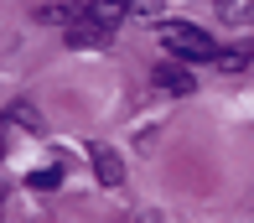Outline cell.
Returning <instances> with one entry per match:
<instances>
[{
  "mask_svg": "<svg viewBox=\"0 0 254 223\" xmlns=\"http://www.w3.org/2000/svg\"><path fill=\"white\" fill-rule=\"evenodd\" d=\"M161 42H166V52L177 57V63H213L218 57V42L207 37L202 26H187V21H166V26H161Z\"/></svg>",
  "mask_w": 254,
  "mask_h": 223,
  "instance_id": "cell-1",
  "label": "cell"
},
{
  "mask_svg": "<svg viewBox=\"0 0 254 223\" xmlns=\"http://www.w3.org/2000/svg\"><path fill=\"white\" fill-rule=\"evenodd\" d=\"M156 88H161V93H192V88H197V78H192L187 63H177V57H171V63L156 68Z\"/></svg>",
  "mask_w": 254,
  "mask_h": 223,
  "instance_id": "cell-2",
  "label": "cell"
},
{
  "mask_svg": "<svg viewBox=\"0 0 254 223\" xmlns=\"http://www.w3.org/2000/svg\"><path fill=\"white\" fill-rule=\"evenodd\" d=\"M88 156H94V177H99L104 187H120V182H125V161H120V150H109V146H94Z\"/></svg>",
  "mask_w": 254,
  "mask_h": 223,
  "instance_id": "cell-3",
  "label": "cell"
},
{
  "mask_svg": "<svg viewBox=\"0 0 254 223\" xmlns=\"http://www.w3.org/2000/svg\"><path fill=\"white\" fill-rule=\"evenodd\" d=\"M109 37L114 31L94 26V21H73V26H67V47H88V52H94V47H109Z\"/></svg>",
  "mask_w": 254,
  "mask_h": 223,
  "instance_id": "cell-4",
  "label": "cell"
},
{
  "mask_svg": "<svg viewBox=\"0 0 254 223\" xmlns=\"http://www.w3.org/2000/svg\"><path fill=\"white\" fill-rule=\"evenodd\" d=\"M125 16H130V10H125V0H94V5H88V21L104 26V31H114Z\"/></svg>",
  "mask_w": 254,
  "mask_h": 223,
  "instance_id": "cell-5",
  "label": "cell"
},
{
  "mask_svg": "<svg viewBox=\"0 0 254 223\" xmlns=\"http://www.w3.org/2000/svg\"><path fill=\"white\" fill-rule=\"evenodd\" d=\"M249 57H254V47H249V42H234V47H218V57H213V63L223 68V73H244V68H249Z\"/></svg>",
  "mask_w": 254,
  "mask_h": 223,
  "instance_id": "cell-6",
  "label": "cell"
},
{
  "mask_svg": "<svg viewBox=\"0 0 254 223\" xmlns=\"http://www.w3.org/2000/svg\"><path fill=\"white\" fill-rule=\"evenodd\" d=\"M0 120H5V125H21V130H31V135L42 130V114H37V104H10V109L0 114Z\"/></svg>",
  "mask_w": 254,
  "mask_h": 223,
  "instance_id": "cell-7",
  "label": "cell"
},
{
  "mask_svg": "<svg viewBox=\"0 0 254 223\" xmlns=\"http://www.w3.org/2000/svg\"><path fill=\"white\" fill-rule=\"evenodd\" d=\"M26 187H37V192H52V187H63V161H52V166H42V171H31Z\"/></svg>",
  "mask_w": 254,
  "mask_h": 223,
  "instance_id": "cell-8",
  "label": "cell"
},
{
  "mask_svg": "<svg viewBox=\"0 0 254 223\" xmlns=\"http://www.w3.org/2000/svg\"><path fill=\"white\" fill-rule=\"evenodd\" d=\"M213 10H218V21H234L239 26V21L254 10V0H213Z\"/></svg>",
  "mask_w": 254,
  "mask_h": 223,
  "instance_id": "cell-9",
  "label": "cell"
},
{
  "mask_svg": "<svg viewBox=\"0 0 254 223\" xmlns=\"http://www.w3.org/2000/svg\"><path fill=\"white\" fill-rule=\"evenodd\" d=\"M125 10H130L135 21H156L161 16V0H125Z\"/></svg>",
  "mask_w": 254,
  "mask_h": 223,
  "instance_id": "cell-10",
  "label": "cell"
},
{
  "mask_svg": "<svg viewBox=\"0 0 254 223\" xmlns=\"http://www.w3.org/2000/svg\"><path fill=\"white\" fill-rule=\"evenodd\" d=\"M37 16H42V21H57V26H73V21H78V10H73V5H42Z\"/></svg>",
  "mask_w": 254,
  "mask_h": 223,
  "instance_id": "cell-11",
  "label": "cell"
},
{
  "mask_svg": "<svg viewBox=\"0 0 254 223\" xmlns=\"http://www.w3.org/2000/svg\"><path fill=\"white\" fill-rule=\"evenodd\" d=\"M0 156H5V125H0Z\"/></svg>",
  "mask_w": 254,
  "mask_h": 223,
  "instance_id": "cell-12",
  "label": "cell"
},
{
  "mask_svg": "<svg viewBox=\"0 0 254 223\" xmlns=\"http://www.w3.org/2000/svg\"><path fill=\"white\" fill-rule=\"evenodd\" d=\"M0 197H5V182H0Z\"/></svg>",
  "mask_w": 254,
  "mask_h": 223,
  "instance_id": "cell-13",
  "label": "cell"
}]
</instances>
